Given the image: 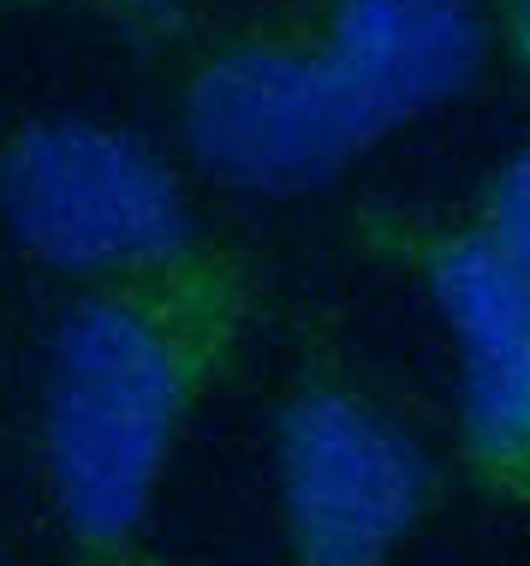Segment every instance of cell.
Returning a JSON list of instances; mask_svg holds the SVG:
<instances>
[{
	"label": "cell",
	"mask_w": 530,
	"mask_h": 566,
	"mask_svg": "<svg viewBox=\"0 0 530 566\" xmlns=\"http://www.w3.org/2000/svg\"><path fill=\"white\" fill-rule=\"evenodd\" d=\"M179 132L209 179L263 197L335 186L375 149L305 7L256 12L197 42L179 78Z\"/></svg>",
	"instance_id": "cell-3"
},
{
	"label": "cell",
	"mask_w": 530,
	"mask_h": 566,
	"mask_svg": "<svg viewBox=\"0 0 530 566\" xmlns=\"http://www.w3.org/2000/svg\"><path fill=\"white\" fill-rule=\"evenodd\" d=\"M286 566H393L442 507L447 471L405 406L310 328L268 411Z\"/></svg>",
	"instance_id": "cell-2"
},
{
	"label": "cell",
	"mask_w": 530,
	"mask_h": 566,
	"mask_svg": "<svg viewBox=\"0 0 530 566\" xmlns=\"http://www.w3.org/2000/svg\"><path fill=\"white\" fill-rule=\"evenodd\" d=\"M305 19L375 144L459 102L489 60L477 0H305Z\"/></svg>",
	"instance_id": "cell-6"
},
{
	"label": "cell",
	"mask_w": 530,
	"mask_h": 566,
	"mask_svg": "<svg viewBox=\"0 0 530 566\" xmlns=\"http://www.w3.org/2000/svg\"><path fill=\"white\" fill-rule=\"evenodd\" d=\"M114 7H126V12H138V19H161V12H173V7H186V0H114Z\"/></svg>",
	"instance_id": "cell-10"
},
{
	"label": "cell",
	"mask_w": 530,
	"mask_h": 566,
	"mask_svg": "<svg viewBox=\"0 0 530 566\" xmlns=\"http://www.w3.org/2000/svg\"><path fill=\"white\" fill-rule=\"evenodd\" d=\"M471 227L530 281V144L512 149V156L483 179Z\"/></svg>",
	"instance_id": "cell-7"
},
{
	"label": "cell",
	"mask_w": 530,
	"mask_h": 566,
	"mask_svg": "<svg viewBox=\"0 0 530 566\" xmlns=\"http://www.w3.org/2000/svg\"><path fill=\"white\" fill-rule=\"evenodd\" d=\"M72 566H173V560H161V555H149L144 543H131V548H119V555H96V560H72Z\"/></svg>",
	"instance_id": "cell-9"
},
{
	"label": "cell",
	"mask_w": 530,
	"mask_h": 566,
	"mask_svg": "<svg viewBox=\"0 0 530 566\" xmlns=\"http://www.w3.org/2000/svg\"><path fill=\"white\" fill-rule=\"evenodd\" d=\"M268 274L226 239L84 281L49 340L42 478L72 560L144 543L186 423L239 370Z\"/></svg>",
	"instance_id": "cell-1"
},
{
	"label": "cell",
	"mask_w": 530,
	"mask_h": 566,
	"mask_svg": "<svg viewBox=\"0 0 530 566\" xmlns=\"http://www.w3.org/2000/svg\"><path fill=\"white\" fill-rule=\"evenodd\" d=\"M0 216L24 256L72 281L173 263L203 239L173 167L84 114L30 119L0 144Z\"/></svg>",
	"instance_id": "cell-5"
},
{
	"label": "cell",
	"mask_w": 530,
	"mask_h": 566,
	"mask_svg": "<svg viewBox=\"0 0 530 566\" xmlns=\"http://www.w3.org/2000/svg\"><path fill=\"white\" fill-rule=\"evenodd\" d=\"M358 239L430 293L453 346V453L477 495L530 507V281L471 221L358 209Z\"/></svg>",
	"instance_id": "cell-4"
},
{
	"label": "cell",
	"mask_w": 530,
	"mask_h": 566,
	"mask_svg": "<svg viewBox=\"0 0 530 566\" xmlns=\"http://www.w3.org/2000/svg\"><path fill=\"white\" fill-rule=\"evenodd\" d=\"M0 566H7V548H0Z\"/></svg>",
	"instance_id": "cell-11"
},
{
	"label": "cell",
	"mask_w": 530,
	"mask_h": 566,
	"mask_svg": "<svg viewBox=\"0 0 530 566\" xmlns=\"http://www.w3.org/2000/svg\"><path fill=\"white\" fill-rule=\"evenodd\" d=\"M495 30H501V49L512 54V66L530 78V0H495Z\"/></svg>",
	"instance_id": "cell-8"
}]
</instances>
